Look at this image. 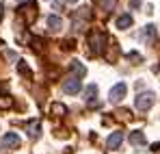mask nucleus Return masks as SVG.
Instances as JSON below:
<instances>
[{
	"instance_id": "nucleus-1",
	"label": "nucleus",
	"mask_w": 160,
	"mask_h": 154,
	"mask_svg": "<svg viewBox=\"0 0 160 154\" xmlns=\"http://www.w3.org/2000/svg\"><path fill=\"white\" fill-rule=\"evenodd\" d=\"M104 41H106V35L102 30H91L89 33V50L91 54H102L104 52Z\"/></svg>"
},
{
	"instance_id": "nucleus-2",
	"label": "nucleus",
	"mask_w": 160,
	"mask_h": 154,
	"mask_svg": "<svg viewBox=\"0 0 160 154\" xmlns=\"http://www.w3.org/2000/svg\"><path fill=\"white\" fill-rule=\"evenodd\" d=\"M154 102H156V96L152 93V91H145V93H138L136 96V100H134V104H136V109L138 111H149L152 106H154Z\"/></svg>"
},
{
	"instance_id": "nucleus-3",
	"label": "nucleus",
	"mask_w": 160,
	"mask_h": 154,
	"mask_svg": "<svg viewBox=\"0 0 160 154\" xmlns=\"http://www.w3.org/2000/svg\"><path fill=\"white\" fill-rule=\"evenodd\" d=\"M18 15H20L26 24H32V22L37 20V4H35V2L22 4V7H20V11H18Z\"/></svg>"
},
{
	"instance_id": "nucleus-4",
	"label": "nucleus",
	"mask_w": 160,
	"mask_h": 154,
	"mask_svg": "<svg viewBox=\"0 0 160 154\" xmlns=\"http://www.w3.org/2000/svg\"><path fill=\"white\" fill-rule=\"evenodd\" d=\"M126 91H128V85H126V82H117V85L110 89L108 100H110V102H119V100L126 98Z\"/></svg>"
},
{
	"instance_id": "nucleus-5",
	"label": "nucleus",
	"mask_w": 160,
	"mask_h": 154,
	"mask_svg": "<svg viewBox=\"0 0 160 154\" xmlns=\"http://www.w3.org/2000/svg\"><path fill=\"white\" fill-rule=\"evenodd\" d=\"M80 78L76 76H72V78H67V80H63V91L65 93H69V96H74V93H78L80 91Z\"/></svg>"
},
{
	"instance_id": "nucleus-6",
	"label": "nucleus",
	"mask_w": 160,
	"mask_h": 154,
	"mask_svg": "<svg viewBox=\"0 0 160 154\" xmlns=\"http://www.w3.org/2000/svg\"><path fill=\"white\" fill-rule=\"evenodd\" d=\"M0 146H2V148H20V137H18V132H7V135H2Z\"/></svg>"
},
{
	"instance_id": "nucleus-7",
	"label": "nucleus",
	"mask_w": 160,
	"mask_h": 154,
	"mask_svg": "<svg viewBox=\"0 0 160 154\" xmlns=\"http://www.w3.org/2000/svg\"><path fill=\"white\" fill-rule=\"evenodd\" d=\"M121 141H123V132L117 130V132H112V135L106 139V148L108 150H117V148L121 146Z\"/></svg>"
},
{
	"instance_id": "nucleus-8",
	"label": "nucleus",
	"mask_w": 160,
	"mask_h": 154,
	"mask_svg": "<svg viewBox=\"0 0 160 154\" xmlns=\"http://www.w3.org/2000/svg\"><path fill=\"white\" fill-rule=\"evenodd\" d=\"M69 70L74 72V76H76V78H82L84 74H87V67H84L80 61H72V63H69Z\"/></svg>"
},
{
	"instance_id": "nucleus-9",
	"label": "nucleus",
	"mask_w": 160,
	"mask_h": 154,
	"mask_svg": "<svg viewBox=\"0 0 160 154\" xmlns=\"http://www.w3.org/2000/svg\"><path fill=\"white\" fill-rule=\"evenodd\" d=\"M132 26V15L130 13H123L117 18V28H130Z\"/></svg>"
},
{
	"instance_id": "nucleus-10",
	"label": "nucleus",
	"mask_w": 160,
	"mask_h": 154,
	"mask_svg": "<svg viewBox=\"0 0 160 154\" xmlns=\"http://www.w3.org/2000/svg\"><path fill=\"white\" fill-rule=\"evenodd\" d=\"M130 143H132V146H143V143H145V135H143L141 130H134L132 135H130Z\"/></svg>"
},
{
	"instance_id": "nucleus-11",
	"label": "nucleus",
	"mask_w": 160,
	"mask_h": 154,
	"mask_svg": "<svg viewBox=\"0 0 160 154\" xmlns=\"http://www.w3.org/2000/svg\"><path fill=\"white\" fill-rule=\"evenodd\" d=\"M48 26H50V30H61L63 28V20L58 15H50L48 18Z\"/></svg>"
},
{
	"instance_id": "nucleus-12",
	"label": "nucleus",
	"mask_w": 160,
	"mask_h": 154,
	"mask_svg": "<svg viewBox=\"0 0 160 154\" xmlns=\"http://www.w3.org/2000/svg\"><path fill=\"white\" fill-rule=\"evenodd\" d=\"M95 96H98V85H89V87H87V91H84L87 102H93V100H95Z\"/></svg>"
},
{
	"instance_id": "nucleus-13",
	"label": "nucleus",
	"mask_w": 160,
	"mask_h": 154,
	"mask_svg": "<svg viewBox=\"0 0 160 154\" xmlns=\"http://www.w3.org/2000/svg\"><path fill=\"white\" fill-rule=\"evenodd\" d=\"M26 130H28V137L30 139H37L39 137V122H30Z\"/></svg>"
},
{
	"instance_id": "nucleus-14",
	"label": "nucleus",
	"mask_w": 160,
	"mask_h": 154,
	"mask_svg": "<svg viewBox=\"0 0 160 154\" xmlns=\"http://www.w3.org/2000/svg\"><path fill=\"white\" fill-rule=\"evenodd\" d=\"M89 15H91V13H89V9H80V13H76L74 18H82V20H89ZM80 26H82V22H78V20H76V30H82Z\"/></svg>"
},
{
	"instance_id": "nucleus-15",
	"label": "nucleus",
	"mask_w": 160,
	"mask_h": 154,
	"mask_svg": "<svg viewBox=\"0 0 160 154\" xmlns=\"http://www.w3.org/2000/svg\"><path fill=\"white\" fill-rule=\"evenodd\" d=\"M9 106H13V98L7 96V93H2L0 96V109H9Z\"/></svg>"
},
{
	"instance_id": "nucleus-16",
	"label": "nucleus",
	"mask_w": 160,
	"mask_h": 154,
	"mask_svg": "<svg viewBox=\"0 0 160 154\" xmlns=\"http://www.w3.org/2000/svg\"><path fill=\"white\" fill-rule=\"evenodd\" d=\"M18 70L24 74V76H30V70H28V65H26V61H18Z\"/></svg>"
},
{
	"instance_id": "nucleus-17",
	"label": "nucleus",
	"mask_w": 160,
	"mask_h": 154,
	"mask_svg": "<svg viewBox=\"0 0 160 154\" xmlns=\"http://www.w3.org/2000/svg\"><path fill=\"white\" fill-rule=\"evenodd\" d=\"M52 113H56V115H65L67 109H65L63 104H52Z\"/></svg>"
},
{
	"instance_id": "nucleus-18",
	"label": "nucleus",
	"mask_w": 160,
	"mask_h": 154,
	"mask_svg": "<svg viewBox=\"0 0 160 154\" xmlns=\"http://www.w3.org/2000/svg\"><path fill=\"white\" fill-rule=\"evenodd\" d=\"M112 7H115V0H102V9H104V13L112 11Z\"/></svg>"
},
{
	"instance_id": "nucleus-19",
	"label": "nucleus",
	"mask_w": 160,
	"mask_h": 154,
	"mask_svg": "<svg viewBox=\"0 0 160 154\" xmlns=\"http://www.w3.org/2000/svg\"><path fill=\"white\" fill-rule=\"evenodd\" d=\"M143 35H145V39H152V37H154V26L152 24L145 26V33H143Z\"/></svg>"
},
{
	"instance_id": "nucleus-20",
	"label": "nucleus",
	"mask_w": 160,
	"mask_h": 154,
	"mask_svg": "<svg viewBox=\"0 0 160 154\" xmlns=\"http://www.w3.org/2000/svg\"><path fill=\"white\" fill-rule=\"evenodd\" d=\"M128 59H132V61H136V63H141V61H143V56H141V54H136V52H130V54H128Z\"/></svg>"
},
{
	"instance_id": "nucleus-21",
	"label": "nucleus",
	"mask_w": 160,
	"mask_h": 154,
	"mask_svg": "<svg viewBox=\"0 0 160 154\" xmlns=\"http://www.w3.org/2000/svg\"><path fill=\"white\" fill-rule=\"evenodd\" d=\"M138 4H141V0H132V9H136Z\"/></svg>"
},
{
	"instance_id": "nucleus-22",
	"label": "nucleus",
	"mask_w": 160,
	"mask_h": 154,
	"mask_svg": "<svg viewBox=\"0 0 160 154\" xmlns=\"http://www.w3.org/2000/svg\"><path fill=\"white\" fill-rule=\"evenodd\" d=\"M18 4H26V2H30V0H15Z\"/></svg>"
},
{
	"instance_id": "nucleus-23",
	"label": "nucleus",
	"mask_w": 160,
	"mask_h": 154,
	"mask_svg": "<svg viewBox=\"0 0 160 154\" xmlns=\"http://www.w3.org/2000/svg\"><path fill=\"white\" fill-rule=\"evenodd\" d=\"M67 2H78V0H67Z\"/></svg>"
},
{
	"instance_id": "nucleus-24",
	"label": "nucleus",
	"mask_w": 160,
	"mask_h": 154,
	"mask_svg": "<svg viewBox=\"0 0 160 154\" xmlns=\"http://www.w3.org/2000/svg\"><path fill=\"white\" fill-rule=\"evenodd\" d=\"M0 154H4V152H2V150H0Z\"/></svg>"
}]
</instances>
